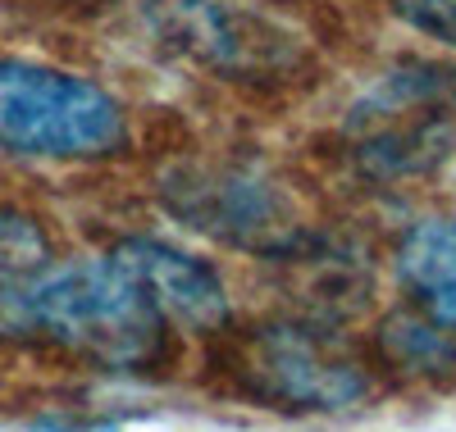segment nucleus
<instances>
[{
    "label": "nucleus",
    "instance_id": "obj_9",
    "mask_svg": "<svg viewBox=\"0 0 456 432\" xmlns=\"http://www.w3.org/2000/svg\"><path fill=\"white\" fill-rule=\"evenodd\" d=\"M384 346L406 369H456V328L447 324L393 319L384 328Z\"/></svg>",
    "mask_w": 456,
    "mask_h": 432
},
{
    "label": "nucleus",
    "instance_id": "obj_3",
    "mask_svg": "<svg viewBox=\"0 0 456 432\" xmlns=\"http://www.w3.org/2000/svg\"><path fill=\"white\" fill-rule=\"evenodd\" d=\"M146 23L174 55L228 83H279L306 64L301 36L233 0H146Z\"/></svg>",
    "mask_w": 456,
    "mask_h": 432
},
{
    "label": "nucleus",
    "instance_id": "obj_2",
    "mask_svg": "<svg viewBox=\"0 0 456 432\" xmlns=\"http://www.w3.org/2000/svg\"><path fill=\"white\" fill-rule=\"evenodd\" d=\"M124 105L101 83L0 55V150L28 160H101L124 150Z\"/></svg>",
    "mask_w": 456,
    "mask_h": 432
},
{
    "label": "nucleus",
    "instance_id": "obj_10",
    "mask_svg": "<svg viewBox=\"0 0 456 432\" xmlns=\"http://www.w3.org/2000/svg\"><path fill=\"white\" fill-rule=\"evenodd\" d=\"M388 10L425 42L456 51V0H388Z\"/></svg>",
    "mask_w": 456,
    "mask_h": 432
},
{
    "label": "nucleus",
    "instance_id": "obj_6",
    "mask_svg": "<svg viewBox=\"0 0 456 432\" xmlns=\"http://www.w3.org/2000/svg\"><path fill=\"white\" fill-rule=\"evenodd\" d=\"M456 100V83L447 68H411V77L393 73L365 100V114H388L393 128H374L365 137V160L379 169H425L429 155H447V109Z\"/></svg>",
    "mask_w": 456,
    "mask_h": 432
},
{
    "label": "nucleus",
    "instance_id": "obj_5",
    "mask_svg": "<svg viewBox=\"0 0 456 432\" xmlns=\"http://www.w3.org/2000/svg\"><path fill=\"white\" fill-rule=\"evenodd\" d=\"M238 373L260 401H283L297 410H342L365 396V373L311 328L256 332Z\"/></svg>",
    "mask_w": 456,
    "mask_h": 432
},
{
    "label": "nucleus",
    "instance_id": "obj_11",
    "mask_svg": "<svg viewBox=\"0 0 456 432\" xmlns=\"http://www.w3.org/2000/svg\"><path fill=\"white\" fill-rule=\"evenodd\" d=\"M32 432H119L114 423H60V419H46V423H32Z\"/></svg>",
    "mask_w": 456,
    "mask_h": 432
},
{
    "label": "nucleus",
    "instance_id": "obj_8",
    "mask_svg": "<svg viewBox=\"0 0 456 432\" xmlns=\"http://www.w3.org/2000/svg\"><path fill=\"white\" fill-rule=\"evenodd\" d=\"M397 273L434 324L456 328V219H420L397 246Z\"/></svg>",
    "mask_w": 456,
    "mask_h": 432
},
{
    "label": "nucleus",
    "instance_id": "obj_7",
    "mask_svg": "<svg viewBox=\"0 0 456 432\" xmlns=\"http://www.w3.org/2000/svg\"><path fill=\"white\" fill-rule=\"evenodd\" d=\"M114 255L142 283V292L160 309L165 324H183L192 332H210V328L228 324L224 283L206 260L187 255L178 246H165V242H151V237L119 242Z\"/></svg>",
    "mask_w": 456,
    "mask_h": 432
},
{
    "label": "nucleus",
    "instance_id": "obj_1",
    "mask_svg": "<svg viewBox=\"0 0 456 432\" xmlns=\"http://www.w3.org/2000/svg\"><path fill=\"white\" fill-rule=\"evenodd\" d=\"M0 300L19 328L83 350L110 369H146L165 356L160 309L114 251L23 278Z\"/></svg>",
    "mask_w": 456,
    "mask_h": 432
},
{
    "label": "nucleus",
    "instance_id": "obj_4",
    "mask_svg": "<svg viewBox=\"0 0 456 432\" xmlns=\"http://www.w3.org/2000/svg\"><path fill=\"white\" fill-rule=\"evenodd\" d=\"M165 201L197 232L260 255L288 251L301 232L288 196L242 169H206L197 178H178L174 187H165Z\"/></svg>",
    "mask_w": 456,
    "mask_h": 432
}]
</instances>
